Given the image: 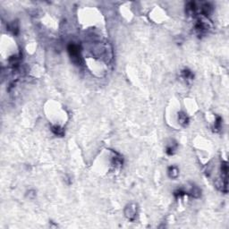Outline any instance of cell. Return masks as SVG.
Wrapping results in <instances>:
<instances>
[{
    "mask_svg": "<svg viewBox=\"0 0 229 229\" xmlns=\"http://www.w3.org/2000/svg\"><path fill=\"white\" fill-rule=\"evenodd\" d=\"M68 52H69L70 57H71L74 63H75L77 66H80L82 64V60H81V57L80 55V48H79L78 45L71 43L68 46Z\"/></svg>",
    "mask_w": 229,
    "mask_h": 229,
    "instance_id": "obj_1",
    "label": "cell"
},
{
    "mask_svg": "<svg viewBox=\"0 0 229 229\" xmlns=\"http://www.w3.org/2000/svg\"><path fill=\"white\" fill-rule=\"evenodd\" d=\"M194 29H195V32L198 35L202 36L208 32V30H209V25H208L207 23H205V21L201 19V20L198 21L197 23L195 24Z\"/></svg>",
    "mask_w": 229,
    "mask_h": 229,
    "instance_id": "obj_2",
    "label": "cell"
},
{
    "mask_svg": "<svg viewBox=\"0 0 229 229\" xmlns=\"http://www.w3.org/2000/svg\"><path fill=\"white\" fill-rule=\"evenodd\" d=\"M126 217L129 218L130 220H133L135 216H136V208H135V205L132 204L130 206H128L126 209Z\"/></svg>",
    "mask_w": 229,
    "mask_h": 229,
    "instance_id": "obj_3",
    "label": "cell"
},
{
    "mask_svg": "<svg viewBox=\"0 0 229 229\" xmlns=\"http://www.w3.org/2000/svg\"><path fill=\"white\" fill-rule=\"evenodd\" d=\"M178 122L181 126H187L189 123V118L186 116L184 112H179L178 113Z\"/></svg>",
    "mask_w": 229,
    "mask_h": 229,
    "instance_id": "obj_4",
    "label": "cell"
},
{
    "mask_svg": "<svg viewBox=\"0 0 229 229\" xmlns=\"http://www.w3.org/2000/svg\"><path fill=\"white\" fill-rule=\"evenodd\" d=\"M179 175V171L177 169L176 166H170L168 168V175L170 176L171 178H176Z\"/></svg>",
    "mask_w": 229,
    "mask_h": 229,
    "instance_id": "obj_5",
    "label": "cell"
},
{
    "mask_svg": "<svg viewBox=\"0 0 229 229\" xmlns=\"http://www.w3.org/2000/svg\"><path fill=\"white\" fill-rule=\"evenodd\" d=\"M51 131L53 132L56 135H57V136H64V134H65V131L64 129L58 126H52L51 127Z\"/></svg>",
    "mask_w": 229,
    "mask_h": 229,
    "instance_id": "obj_6",
    "label": "cell"
},
{
    "mask_svg": "<svg viewBox=\"0 0 229 229\" xmlns=\"http://www.w3.org/2000/svg\"><path fill=\"white\" fill-rule=\"evenodd\" d=\"M182 75L184 79H192L193 78V74H192V72L188 70V69H184L183 70L182 72Z\"/></svg>",
    "mask_w": 229,
    "mask_h": 229,
    "instance_id": "obj_7",
    "label": "cell"
},
{
    "mask_svg": "<svg viewBox=\"0 0 229 229\" xmlns=\"http://www.w3.org/2000/svg\"><path fill=\"white\" fill-rule=\"evenodd\" d=\"M221 123H222V118L220 117H217V119H216V122H215V124H214V129H215V132H218L221 128Z\"/></svg>",
    "mask_w": 229,
    "mask_h": 229,
    "instance_id": "obj_8",
    "label": "cell"
},
{
    "mask_svg": "<svg viewBox=\"0 0 229 229\" xmlns=\"http://www.w3.org/2000/svg\"><path fill=\"white\" fill-rule=\"evenodd\" d=\"M8 30H12L14 34H17V32H18V25L16 24V23H13L12 24L8 25Z\"/></svg>",
    "mask_w": 229,
    "mask_h": 229,
    "instance_id": "obj_9",
    "label": "cell"
},
{
    "mask_svg": "<svg viewBox=\"0 0 229 229\" xmlns=\"http://www.w3.org/2000/svg\"><path fill=\"white\" fill-rule=\"evenodd\" d=\"M201 194V191L199 190V188H197V187H193V189L192 191V195L193 197H199Z\"/></svg>",
    "mask_w": 229,
    "mask_h": 229,
    "instance_id": "obj_10",
    "label": "cell"
},
{
    "mask_svg": "<svg viewBox=\"0 0 229 229\" xmlns=\"http://www.w3.org/2000/svg\"><path fill=\"white\" fill-rule=\"evenodd\" d=\"M166 154L169 155V156L173 155L174 152H175V147H168V149H166Z\"/></svg>",
    "mask_w": 229,
    "mask_h": 229,
    "instance_id": "obj_11",
    "label": "cell"
}]
</instances>
